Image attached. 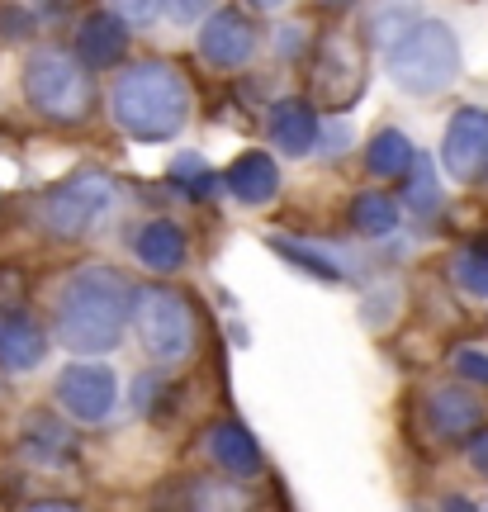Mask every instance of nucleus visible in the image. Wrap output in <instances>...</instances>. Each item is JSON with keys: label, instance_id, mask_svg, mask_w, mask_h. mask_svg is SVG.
Masks as SVG:
<instances>
[{"label": "nucleus", "instance_id": "obj_20", "mask_svg": "<svg viewBox=\"0 0 488 512\" xmlns=\"http://www.w3.org/2000/svg\"><path fill=\"white\" fill-rule=\"evenodd\" d=\"M351 223H356V233H365V238H389L398 228V204L375 195V190H370V195H356Z\"/></svg>", "mask_w": 488, "mask_h": 512}, {"label": "nucleus", "instance_id": "obj_5", "mask_svg": "<svg viewBox=\"0 0 488 512\" xmlns=\"http://www.w3.org/2000/svg\"><path fill=\"white\" fill-rule=\"evenodd\" d=\"M24 95L48 119H81L91 110V81L81 72V62L57 48H43L24 62Z\"/></svg>", "mask_w": 488, "mask_h": 512}, {"label": "nucleus", "instance_id": "obj_26", "mask_svg": "<svg viewBox=\"0 0 488 512\" xmlns=\"http://www.w3.org/2000/svg\"><path fill=\"white\" fill-rule=\"evenodd\" d=\"M157 5H162V15L171 19V24H195L214 0H157Z\"/></svg>", "mask_w": 488, "mask_h": 512}, {"label": "nucleus", "instance_id": "obj_4", "mask_svg": "<svg viewBox=\"0 0 488 512\" xmlns=\"http://www.w3.org/2000/svg\"><path fill=\"white\" fill-rule=\"evenodd\" d=\"M133 323H138V342L152 361H185L195 347V309L190 299L166 285H147L133 294Z\"/></svg>", "mask_w": 488, "mask_h": 512}, {"label": "nucleus", "instance_id": "obj_13", "mask_svg": "<svg viewBox=\"0 0 488 512\" xmlns=\"http://www.w3.org/2000/svg\"><path fill=\"white\" fill-rule=\"evenodd\" d=\"M422 408H427V422H432L436 437H465V432H474L479 418H484V403L474 399L470 389H455V384L432 389Z\"/></svg>", "mask_w": 488, "mask_h": 512}, {"label": "nucleus", "instance_id": "obj_27", "mask_svg": "<svg viewBox=\"0 0 488 512\" xmlns=\"http://www.w3.org/2000/svg\"><path fill=\"white\" fill-rule=\"evenodd\" d=\"M0 34H5V38L29 34V15H19V10H5V15H0Z\"/></svg>", "mask_w": 488, "mask_h": 512}, {"label": "nucleus", "instance_id": "obj_3", "mask_svg": "<svg viewBox=\"0 0 488 512\" xmlns=\"http://www.w3.org/2000/svg\"><path fill=\"white\" fill-rule=\"evenodd\" d=\"M384 67L403 95H441L460 76V38L441 19H413L384 43Z\"/></svg>", "mask_w": 488, "mask_h": 512}, {"label": "nucleus", "instance_id": "obj_9", "mask_svg": "<svg viewBox=\"0 0 488 512\" xmlns=\"http://www.w3.org/2000/svg\"><path fill=\"white\" fill-rule=\"evenodd\" d=\"M441 162L455 181H479L488 171V110H460L446 128Z\"/></svg>", "mask_w": 488, "mask_h": 512}, {"label": "nucleus", "instance_id": "obj_7", "mask_svg": "<svg viewBox=\"0 0 488 512\" xmlns=\"http://www.w3.org/2000/svg\"><path fill=\"white\" fill-rule=\"evenodd\" d=\"M57 403L62 413L76 422H105L119 403V380L114 370L100 366V361H81V366H67L62 380H57Z\"/></svg>", "mask_w": 488, "mask_h": 512}, {"label": "nucleus", "instance_id": "obj_8", "mask_svg": "<svg viewBox=\"0 0 488 512\" xmlns=\"http://www.w3.org/2000/svg\"><path fill=\"white\" fill-rule=\"evenodd\" d=\"M313 81H318V100H323L327 110H342L365 86V53L351 38H327Z\"/></svg>", "mask_w": 488, "mask_h": 512}, {"label": "nucleus", "instance_id": "obj_17", "mask_svg": "<svg viewBox=\"0 0 488 512\" xmlns=\"http://www.w3.org/2000/svg\"><path fill=\"white\" fill-rule=\"evenodd\" d=\"M266 133H271V143L280 147L285 157H304V152H313V143H318V119H313V110H308V105L285 100V105H275V110H271Z\"/></svg>", "mask_w": 488, "mask_h": 512}, {"label": "nucleus", "instance_id": "obj_14", "mask_svg": "<svg viewBox=\"0 0 488 512\" xmlns=\"http://www.w3.org/2000/svg\"><path fill=\"white\" fill-rule=\"evenodd\" d=\"M204 451L214 456V465H223L228 475H256L261 470V446L247 427H237V422H218L204 432Z\"/></svg>", "mask_w": 488, "mask_h": 512}, {"label": "nucleus", "instance_id": "obj_31", "mask_svg": "<svg viewBox=\"0 0 488 512\" xmlns=\"http://www.w3.org/2000/svg\"><path fill=\"white\" fill-rule=\"evenodd\" d=\"M280 53H299V34H304V29H280Z\"/></svg>", "mask_w": 488, "mask_h": 512}, {"label": "nucleus", "instance_id": "obj_28", "mask_svg": "<svg viewBox=\"0 0 488 512\" xmlns=\"http://www.w3.org/2000/svg\"><path fill=\"white\" fill-rule=\"evenodd\" d=\"M470 465L479 475H488V432H479V437L470 441Z\"/></svg>", "mask_w": 488, "mask_h": 512}, {"label": "nucleus", "instance_id": "obj_1", "mask_svg": "<svg viewBox=\"0 0 488 512\" xmlns=\"http://www.w3.org/2000/svg\"><path fill=\"white\" fill-rule=\"evenodd\" d=\"M128 309H133V285L114 266H86L67 275L57 294V337L76 356H100L124 342Z\"/></svg>", "mask_w": 488, "mask_h": 512}, {"label": "nucleus", "instance_id": "obj_32", "mask_svg": "<svg viewBox=\"0 0 488 512\" xmlns=\"http://www.w3.org/2000/svg\"><path fill=\"white\" fill-rule=\"evenodd\" d=\"M256 10H280V5H285V0H252Z\"/></svg>", "mask_w": 488, "mask_h": 512}, {"label": "nucleus", "instance_id": "obj_22", "mask_svg": "<svg viewBox=\"0 0 488 512\" xmlns=\"http://www.w3.org/2000/svg\"><path fill=\"white\" fill-rule=\"evenodd\" d=\"M408 171H413V181L403 185V204L413 209V214H432L436 204H441V185H436V171L427 157H417L413 152V162H408Z\"/></svg>", "mask_w": 488, "mask_h": 512}, {"label": "nucleus", "instance_id": "obj_10", "mask_svg": "<svg viewBox=\"0 0 488 512\" xmlns=\"http://www.w3.org/2000/svg\"><path fill=\"white\" fill-rule=\"evenodd\" d=\"M252 48H256V34L237 10H218L199 29V53H204V62H214V67H242L252 57Z\"/></svg>", "mask_w": 488, "mask_h": 512}, {"label": "nucleus", "instance_id": "obj_21", "mask_svg": "<svg viewBox=\"0 0 488 512\" xmlns=\"http://www.w3.org/2000/svg\"><path fill=\"white\" fill-rule=\"evenodd\" d=\"M171 181L181 185V195H190V200H209V195L218 190L214 166L204 162L199 152H181V157L171 162Z\"/></svg>", "mask_w": 488, "mask_h": 512}, {"label": "nucleus", "instance_id": "obj_19", "mask_svg": "<svg viewBox=\"0 0 488 512\" xmlns=\"http://www.w3.org/2000/svg\"><path fill=\"white\" fill-rule=\"evenodd\" d=\"M408 162H413V143H408V133H398V128H380V133L365 143L370 176H403Z\"/></svg>", "mask_w": 488, "mask_h": 512}, {"label": "nucleus", "instance_id": "obj_25", "mask_svg": "<svg viewBox=\"0 0 488 512\" xmlns=\"http://www.w3.org/2000/svg\"><path fill=\"white\" fill-rule=\"evenodd\" d=\"M455 375H465V380H474V384H488V351L460 347L455 351Z\"/></svg>", "mask_w": 488, "mask_h": 512}, {"label": "nucleus", "instance_id": "obj_29", "mask_svg": "<svg viewBox=\"0 0 488 512\" xmlns=\"http://www.w3.org/2000/svg\"><path fill=\"white\" fill-rule=\"evenodd\" d=\"M346 138H351V128H346V124H332V128H323V152H342V143H346Z\"/></svg>", "mask_w": 488, "mask_h": 512}, {"label": "nucleus", "instance_id": "obj_11", "mask_svg": "<svg viewBox=\"0 0 488 512\" xmlns=\"http://www.w3.org/2000/svg\"><path fill=\"white\" fill-rule=\"evenodd\" d=\"M218 185H228L233 200L261 209V204H271L275 195H280V171H275V162L266 152H242V157L218 176Z\"/></svg>", "mask_w": 488, "mask_h": 512}, {"label": "nucleus", "instance_id": "obj_30", "mask_svg": "<svg viewBox=\"0 0 488 512\" xmlns=\"http://www.w3.org/2000/svg\"><path fill=\"white\" fill-rule=\"evenodd\" d=\"M124 10H128V19H152V10H157V0H124Z\"/></svg>", "mask_w": 488, "mask_h": 512}, {"label": "nucleus", "instance_id": "obj_18", "mask_svg": "<svg viewBox=\"0 0 488 512\" xmlns=\"http://www.w3.org/2000/svg\"><path fill=\"white\" fill-rule=\"evenodd\" d=\"M271 247L280 256H290L294 266L323 275V280H342L351 271V256L342 247H327V242H304V238H271Z\"/></svg>", "mask_w": 488, "mask_h": 512}, {"label": "nucleus", "instance_id": "obj_24", "mask_svg": "<svg viewBox=\"0 0 488 512\" xmlns=\"http://www.w3.org/2000/svg\"><path fill=\"white\" fill-rule=\"evenodd\" d=\"M455 280H460L465 294L488 299V247H470V252L455 256Z\"/></svg>", "mask_w": 488, "mask_h": 512}, {"label": "nucleus", "instance_id": "obj_33", "mask_svg": "<svg viewBox=\"0 0 488 512\" xmlns=\"http://www.w3.org/2000/svg\"><path fill=\"white\" fill-rule=\"evenodd\" d=\"M323 5H332V10H351L356 0H323Z\"/></svg>", "mask_w": 488, "mask_h": 512}, {"label": "nucleus", "instance_id": "obj_16", "mask_svg": "<svg viewBox=\"0 0 488 512\" xmlns=\"http://www.w3.org/2000/svg\"><path fill=\"white\" fill-rule=\"evenodd\" d=\"M128 48V34H124V24L114 15H86L81 19V34H76V53H81V62L86 67H114L119 57H124Z\"/></svg>", "mask_w": 488, "mask_h": 512}, {"label": "nucleus", "instance_id": "obj_12", "mask_svg": "<svg viewBox=\"0 0 488 512\" xmlns=\"http://www.w3.org/2000/svg\"><path fill=\"white\" fill-rule=\"evenodd\" d=\"M48 356V337L24 309H0V366L34 370Z\"/></svg>", "mask_w": 488, "mask_h": 512}, {"label": "nucleus", "instance_id": "obj_2", "mask_svg": "<svg viewBox=\"0 0 488 512\" xmlns=\"http://www.w3.org/2000/svg\"><path fill=\"white\" fill-rule=\"evenodd\" d=\"M109 110L119 119L128 138H143V143H166L176 138L190 119V86L176 67L166 62H138L128 67L114 91H109Z\"/></svg>", "mask_w": 488, "mask_h": 512}, {"label": "nucleus", "instance_id": "obj_15", "mask_svg": "<svg viewBox=\"0 0 488 512\" xmlns=\"http://www.w3.org/2000/svg\"><path fill=\"white\" fill-rule=\"evenodd\" d=\"M133 256L143 261L147 271H157V275L181 271V266H185V233L176 228V223L152 219L143 233L133 238Z\"/></svg>", "mask_w": 488, "mask_h": 512}, {"label": "nucleus", "instance_id": "obj_23", "mask_svg": "<svg viewBox=\"0 0 488 512\" xmlns=\"http://www.w3.org/2000/svg\"><path fill=\"white\" fill-rule=\"evenodd\" d=\"M413 19H417V0H380V5L370 10V34H375V43H389V38L403 34Z\"/></svg>", "mask_w": 488, "mask_h": 512}, {"label": "nucleus", "instance_id": "obj_6", "mask_svg": "<svg viewBox=\"0 0 488 512\" xmlns=\"http://www.w3.org/2000/svg\"><path fill=\"white\" fill-rule=\"evenodd\" d=\"M109 209H114V181L100 171H76L43 195V228L62 242H76L86 238Z\"/></svg>", "mask_w": 488, "mask_h": 512}]
</instances>
